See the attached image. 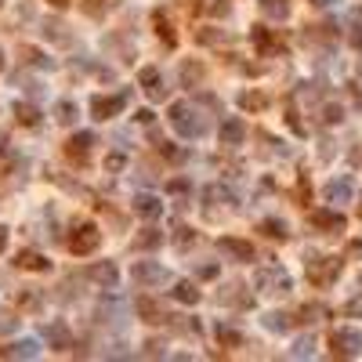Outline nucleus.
Segmentation results:
<instances>
[{"instance_id":"nucleus-1","label":"nucleus","mask_w":362,"mask_h":362,"mask_svg":"<svg viewBox=\"0 0 362 362\" xmlns=\"http://www.w3.org/2000/svg\"><path fill=\"white\" fill-rule=\"evenodd\" d=\"M167 116H170V127H174V131H178L181 138H200V134L207 131L203 116H200V113H196L188 102H174Z\"/></svg>"},{"instance_id":"nucleus-2","label":"nucleus","mask_w":362,"mask_h":362,"mask_svg":"<svg viewBox=\"0 0 362 362\" xmlns=\"http://www.w3.org/2000/svg\"><path fill=\"white\" fill-rule=\"evenodd\" d=\"M340 268H344L340 258H323V253H308V258H305V272H308V279L315 286H330L340 275Z\"/></svg>"},{"instance_id":"nucleus-3","label":"nucleus","mask_w":362,"mask_h":362,"mask_svg":"<svg viewBox=\"0 0 362 362\" xmlns=\"http://www.w3.org/2000/svg\"><path fill=\"white\" fill-rule=\"evenodd\" d=\"M253 286H258L261 293H290V275H286V268H279V265H265V268H258V275H253Z\"/></svg>"},{"instance_id":"nucleus-4","label":"nucleus","mask_w":362,"mask_h":362,"mask_svg":"<svg viewBox=\"0 0 362 362\" xmlns=\"http://www.w3.org/2000/svg\"><path fill=\"white\" fill-rule=\"evenodd\" d=\"M102 243V228L91 225V221H83L73 228V236H69V250L76 253V258H88V253H95Z\"/></svg>"},{"instance_id":"nucleus-5","label":"nucleus","mask_w":362,"mask_h":362,"mask_svg":"<svg viewBox=\"0 0 362 362\" xmlns=\"http://www.w3.org/2000/svg\"><path fill=\"white\" fill-rule=\"evenodd\" d=\"M330 348L337 358H355V355H362V333L351 326H340L330 333Z\"/></svg>"},{"instance_id":"nucleus-6","label":"nucleus","mask_w":362,"mask_h":362,"mask_svg":"<svg viewBox=\"0 0 362 362\" xmlns=\"http://www.w3.org/2000/svg\"><path fill=\"white\" fill-rule=\"evenodd\" d=\"M127 98H131V91H120V95H113V98L95 95V98H91V116H95V120H113L116 113H123Z\"/></svg>"},{"instance_id":"nucleus-7","label":"nucleus","mask_w":362,"mask_h":362,"mask_svg":"<svg viewBox=\"0 0 362 362\" xmlns=\"http://www.w3.org/2000/svg\"><path fill=\"white\" fill-rule=\"evenodd\" d=\"M131 279H134V283H141V286H160V283H167V279H170V272H167V268H160L156 261H138V265L131 268Z\"/></svg>"},{"instance_id":"nucleus-8","label":"nucleus","mask_w":362,"mask_h":362,"mask_svg":"<svg viewBox=\"0 0 362 362\" xmlns=\"http://www.w3.org/2000/svg\"><path fill=\"white\" fill-rule=\"evenodd\" d=\"M138 83L145 88V95L153 98V102H163L167 98V88H163V73L156 66H141L138 69Z\"/></svg>"},{"instance_id":"nucleus-9","label":"nucleus","mask_w":362,"mask_h":362,"mask_svg":"<svg viewBox=\"0 0 362 362\" xmlns=\"http://www.w3.org/2000/svg\"><path fill=\"white\" fill-rule=\"evenodd\" d=\"M131 210L138 218H145V221H156L160 214H163V203H160V196H153V193H138L134 200H131Z\"/></svg>"},{"instance_id":"nucleus-10","label":"nucleus","mask_w":362,"mask_h":362,"mask_svg":"<svg viewBox=\"0 0 362 362\" xmlns=\"http://www.w3.org/2000/svg\"><path fill=\"white\" fill-rule=\"evenodd\" d=\"M250 40L258 44V51H261V55H283V51H286V48H283V40L275 36L272 29H265V26H253V29H250Z\"/></svg>"},{"instance_id":"nucleus-11","label":"nucleus","mask_w":362,"mask_h":362,"mask_svg":"<svg viewBox=\"0 0 362 362\" xmlns=\"http://www.w3.org/2000/svg\"><path fill=\"white\" fill-rule=\"evenodd\" d=\"M15 268H22V272H51V261H48V253H40V250H18L15 253Z\"/></svg>"},{"instance_id":"nucleus-12","label":"nucleus","mask_w":362,"mask_h":362,"mask_svg":"<svg viewBox=\"0 0 362 362\" xmlns=\"http://www.w3.org/2000/svg\"><path fill=\"white\" fill-rule=\"evenodd\" d=\"M312 225L319 228V232H344L348 228V221H344V214H337V210H312Z\"/></svg>"},{"instance_id":"nucleus-13","label":"nucleus","mask_w":362,"mask_h":362,"mask_svg":"<svg viewBox=\"0 0 362 362\" xmlns=\"http://www.w3.org/2000/svg\"><path fill=\"white\" fill-rule=\"evenodd\" d=\"M218 138H221V145H243V141H246V123H243L239 116H228V120L218 127Z\"/></svg>"},{"instance_id":"nucleus-14","label":"nucleus","mask_w":362,"mask_h":362,"mask_svg":"<svg viewBox=\"0 0 362 362\" xmlns=\"http://www.w3.org/2000/svg\"><path fill=\"white\" fill-rule=\"evenodd\" d=\"M91 148H95V134L80 131V134H73V138L66 141V156H69V160H76V163H83V160L91 156Z\"/></svg>"},{"instance_id":"nucleus-15","label":"nucleus","mask_w":362,"mask_h":362,"mask_svg":"<svg viewBox=\"0 0 362 362\" xmlns=\"http://www.w3.org/2000/svg\"><path fill=\"white\" fill-rule=\"evenodd\" d=\"M218 250H225L228 258H236V261H253V246L246 239H232V236H221L218 239Z\"/></svg>"},{"instance_id":"nucleus-16","label":"nucleus","mask_w":362,"mask_h":362,"mask_svg":"<svg viewBox=\"0 0 362 362\" xmlns=\"http://www.w3.org/2000/svg\"><path fill=\"white\" fill-rule=\"evenodd\" d=\"M91 279H95L102 290H116V286H120V272H116L113 261H102V265L91 268Z\"/></svg>"},{"instance_id":"nucleus-17","label":"nucleus","mask_w":362,"mask_h":362,"mask_svg":"<svg viewBox=\"0 0 362 362\" xmlns=\"http://www.w3.org/2000/svg\"><path fill=\"white\" fill-rule=\"evenodd\" d=\"M351 196H355V185H351V178H333L330 185H326V200L337 207V203H351Z\"/></svg>"},{"instance_id":"nucleus-18","label":"nucleus","mask_w":362,"mask_h":362,"mask_svg":"<svg viewBox=\"0 0 362 362\" xmlns=\"http://www.w3.org/2000/svg\"><path fill=\"white\" fill-rule=\"evenodd\" d=\"M258 232H261V236H268V239H275V243H286L290 239V228H286L283 218H265L258 225Z\"/></svg>"},{"instance_id":"nucleus-19","label":"nucleus","mask_w":362,"mask_h":362,"mask_svg":"<svg viewBox=\"0 0 362 362\" xmlns=\"http://www.w3.org/2000/svg\"><path fill=\"white\" fill-rule=\"evenodd\" d=\"M4 355H11V358H36L40 344H36V340H29V337H22V340H15V344H8L4 351H0V358H4Z\"/></svg>"},{"instance_id":"nucleus-20","label":"nucleus","mask_w":362,"mask_h":362,"mask_svg":"<svg viewBox=\"0 0 362 362\" xmlns=\"http://www.w3.org/2000/svg\"><path fill=\"white\" fill-rule=\"evenodd\" d=\"M134 308H138V315L145 319V323H167V315L160 312V305L153 301V297H138Z\"/></svg>"},{"instance_id":"nucleus-21","label":"nucleus","mask_w":362,"mask_h":362,"mask_svg":"<svg viewBox=\"0 0 362 362\" xmlns=\"http://www.w3.org/2000/svg\"><path fill=\"white\" fill-rule=\"evenodd\" d=\"M265 18H275V22H286L290 18V0H261Z\"/></svg>"},{"instance_id":"nucleus-22","label":"nucleus","mask_w":362,"mask_h":362,"mask_svg":"<svg viewBox=\"0 0 362 362\" xmlns=\"http://www.w3.org/2000/svg\"><path fill=\"white\" fill-rule=\"evenodd\" d=\"M178 76H181L185 88H200V83H203V66H200V62H181Z\"/></svg>"},{"instance_id":"nucleus-23","label":"nucleus","mask_w":362,"mask_h":362,"mask_svg":"<svg viewBox=\"0 0 362 362\" xmlns=\"http://www.w3.org/2000/svg\"><path fill=\"white\" fill-rule=\"evenodd\" d=\"M160 243H163V232H160V228H141L131 246H134V250H153V246H160Z\"/></svg>"},{"instance_id":"nucleus-24","label":"nucleus","mask_w":362,"mask_h":362,"mask_svg":"<svg viewBox=\"0 0 362 362\" xmlns=\"http://www.w3.org/2000/svg\"><path fill=\"white\" fill-rule=\"evenodd\" d=\"M15 120L22 123V127H36V123H40L36 105H29V102H15Z\"/></svg>"},{"instance_id":"nucleus-25","label":"nucleus","mask_w":362,"mask_h":362,"mask_svg":"<svg viewBox=\"0 0 362 362\" xmlns=\"http://www.w3.org/2000/svg\"><path fill=\"white\" fill-rule=\"evenodd\" d=\"M214 337H218V344H225V348H239V344H243V333L232 330V326H225V323L214 326Z\"/></svg>"},{"instance_id":"nucleus-26","label":"nucleus","mask_w":362,"mask_h":362,"mask_svg":"<svg viewBox=\"0 0 362 362\" xmlns=\"http://www.w3.org/2000/svg\"><path fill=\"white\" fill-rule=\"evenodd\" d=\"M18 55H22L33 69H55V62H51L44 51H36V48H18Z\"/></svg>"},{"instance_id":"nucleus-27","label":"nucleus","mask_w":362,"mask_h":362,"mask_svg":"<svg viewBox=\"0 0 362 362\" xmlns=\"http://www.w3.org/2000/svg\"><path fill=\"white\" fill-rule=\"evenodd\" d=\"M265 105H268V98L261 91H243L239 95V109H246V113H261Z\"/></svg>"},{"instance_id":"nucleus-28","label":"nucleus","mask_w":362,"mask_h":362,"mask_svg":"<svg viewBox=\"0 0 362 362\" xmlns=\"http://www.w3.org/2000/svg\"><path fill=\"white\" fill-rule=\"evenodd\" d=\"M76 116H80V109H76L73 98H62V102L55 105V120H58V123H76Z\"/></svg>"},{"instance_id":"nucleus-29","label":"nucleus","mask_w":362,"mask_h":362,"mask_svg":"<svg viewBox=\"0 0 362 362\" xmlns=\"http://www.w3.org/2000/svg\"><path fill=\"white\" fill-rule=\"evenodd\" d=\"M200 297L203 293L196 290V283H188V279L174 286V301H181V305H200Z\"/></svg>"},{"instance_id":"nucleus-30","label":"nucleus","mask_w":362,"mask_h":362,"mask_svg":"<svg viewBox=\"0 0 362 362\" xmlns=\"http://www.w3.org/2000/svg\"><path fill=\"white\" fill-rule=\"evenodd\" d=\"M44 337L51 340V348H69V330L62 326V323H51V326L44 330Z\"/></svg>"},{"instance_id":"nucleus-31","label":"nucleus","mask_w":362,"mask_h":362,"mask_svg":"<svg viewBox=\"0 0 362 362\" xmlns=\"http://www.w3.org/2000/svg\"><path fill=\"white\" fill-rule=\"evenodd\" d=\"M153 26H156V33L163 36V44H167V48H174V44H178V36H174V29H170L167 15H160V11H156V15H153Z\"/></svg>"},{"instance_id":"nucleus-32","label":"nucleus","mask_w":362,"mask_h":362,"mask_svg":"<svg viewBox=\"0 0 362 362\" xmlns=\"http://www.w3.org/2000/svg\"><path fill=\"white\" fill-rule=\"evenodd\" d=\"M265 330H272V333H286V330H290V315H283V312H268V315H265Z\"/></svg>"},{"instance_id":"nucleus-33","label":"nucleus","mask_w":362,"mask_h":362,"mask_svg":"<svg viewBox=\"0 0 362 362\" xmlns=\"http://www.w3.org/2000/svg\"><path fill=\"white\" fill-rule=\"evenodd\" d=\"M290 355H293V358H312V355H315V340H312V337H301V340L293 344Z\"/></svg>"},{"instance_id":"nucleus-34","label":"nucleus","mask_w":362,"mask_h":362,"mask_svg":"<svg viewBox=\"0 0 362 362\" xmlns=\"http://www.w3.org/2000/svg\"><path fill=\"white\" fill-rule=\"evenodd\" d=\"M344 120V109H340V105L333 102V105H323V123H340Z\"/></svg>"},{"instance_id":"nucleus-35","label":"nucleus","mask_w":362,"mask_h":362,"mask_svg":"<svg viewBox=\"0 0 362 362\" xmlns=\"http://www.w3.org/2000/svg\"><path fill=\"white\" fill-rule=\"evenodd\" d=\"M62 29H66L62 22H44V36H51V40H62V44H69V36L62 33Z\"/></svg>"},{"instance_id":"nucleus-36","label":"nucleus","mask_w":362,"mask_h":362,"mask_svg":"<svg viewBox=\"0 0 362 362\" xmlns=\"http://www.w3.org/2000/svg\"><path fill=\"white\" fill-rule=\"evenodd\" d=\"M348 44H351L355 51H362V22H351V29H348Z\"/></svg>"},{"instance_id":"nucleus-37","label":"nucleus","mask_w":362,"mask_h":362,"mask_svg":"<svg viewBox=\"0 0 362 362\" xmlns=\"http://www.w3.org/2000/svg\"><path fill=\"white\" fill-rule=\"evenodd\" d=\"M319 315H323V305H305V308H301L305 323H319Z\"/></svg>"},{"instance_id":"nucleus-38","label":"nucleus","mask_w":362,"mask_h":362,"mask_svg":"<svg viewBox=\"0 0 362 362\" xmlns=\"http://www.w3.org/2000/svg\"><path fill=\"white\" fill-rule=\"evenodd\" d=\"M200 8H207L210 15H221V18L228 15V4H225V0H207V4H200Z\"/></svg>"},{"instance_id":"nucleus-39","label":"nucleus","mask_w":362,"mask_h":362,"mask_svg":"<svg viewBox=\"0 0 362 362\" xmlns=\"http://www.w3.org/2000/svg\"><path fill=\"white\" fill-rule=\"evenodd\" d=\"M178 246H193L196 243V232L193 228H178V239H174Z\"/></svg>"},{"instance_id":"nucleus-40","label":"nucleus","mask_w":362,"mask_h":362,"mask_svg":"<svg viewBox=\"0 0 362 362\" xmlns=\"http://www.w3.org/2000/svg\"><path fill=\"white\" fill-rule=\"evenodd\" d=\"M127 167V160L120 156V153H113V156H105V170H113V174H116V170H123Z\"/></svg>"},{"instance_id":"nucleus-41","label":"nucleus","mask_w":362,"mask_h":362,"mask_svg":"<svg viewBox=\"0 0 362 362\" xmlns=\"http://www.w3.org/2000/svg\"><path fill=\"white\" fill-rule=\"evenodd\" d=\"M188 178H174V181H167V193H188Z\"/></svg>"},{"instance_id":"nucleus-42","label":"nucleus","mask_w":362,"mask_h":362,"mask_svg":"<svg viewBox=\"0 0 362 362\" xmlns=\"http://www.w3.org/2000/svg\"><path fill=\"white\" fill-rule=\"evenodd\" d=\"M344 312H348V315H355V319L362 315V293H358V297H351V301L344 305Z\"/></svg>"},{"instance_id":"nucleus-43","label":"nucleus","mask_w":362,"mask_h":362,"mask_svg":"<svg viewBox=\"0 0 362 362\" xmlns=\"http://www.w3.org/2000/svg\"><path fill=\"white\" fill-rule=\"evenodd\" d=\"M200 275H203V279H214V275H218V265H203Z\"/></svg>"},{"instance_id":"nucleus-44","label":"nucleus","mask_w":362,"mask_h":362,"mask_svg":"<svg viewBox=\"0 0 362 362\" xmlns=\"http://www.w3.org/2000/svg\"><path fill=\"white\" fill-rule=\"evenodd\" d=\"M134 120H138V123H153V109H138Z\"/></svg>"},{"instance_id":"nucleus-45","label":"nucleus","mask_w":362,"mask_h":362,"mask_svg":"<svg viewBox=\"0 0 362 362\" xmlns=\"http://www.w3.org/2000/svg\"><path fill=\"white\" fill-rule=\"evenodd\" d=\"M351 95H355V105H362V83H348Z\"/></svg>"},{"instance_id":"nucleus-46","label":"nucleus","mask_w":362,"mask_h":362,"mask_svg":"<svg viewBox=\"0 0 362 362\" xmlns=\"http://www.w3.org/2000/svg\"><path fill=\"white\" fill-rule=\"evenodd\" d=\"M4 250H8V228L0 225V253H4Z\"/></svg>"},{"instance_id":"nucleus-47","label":"nucleus","mask_w":362,"mask_h":362,"mask_svg":"<svg viewBox=\"0 0 362 362\" xmlns=\"http://www.w3.org/2000/svg\"><path fill=\"white\" fill-rule=\"evenodd\" d=\"M48 4H51V8H58V11H62V8H69V4H73V0H48Z\"/></svg>"},{"instance_id":"nucleus-48","label":"nucleus","mask_w":362,"mask_h":362,"mask_svg":"<svg viewBox=\"0 0 362 362\" xmlns=\"http://www.w3.org/2000/svg\"><path fill=\"white\" fill-rule=\"evenodd\" d=\"M333 0H312V8H330Z\"/></svg>"},{"instance_id":"nucleus-49","label":"nucleus","mask_w":362,"mask_h":362,"mask_svg":"<svg viewBox=\"0 0 362 362\" xmlns=\"http://www.w3.org/2000/svg\"><path fill=\"white\" fill-rule=\"evenodd\" d=\"M4 148H8V138H4V134H0V153H4Z\"/></svg>"},{"instance_id":"nucleus-50","label":"nucleus","mask_w":362,"mask_h":362,"mask_svg":"<svg viewBox=\"0 0 362 362\" xmlns=\"http://www.w3.org/2000/svg\"><path fill=\"white\" fill-rule=\"evenodd\" d=\"M0 69H4V51H0Z\"/></svg>"},{"instance_id":"nucleus-51","label":"nucleus","mask_w":362,"mask_h":362,"mask_svg":"<svg viewBox=\"0 0 362 362\" xmlns=\"http://www.w3.org/2000/svg\"><path fill=\"white\" fill-rule=\"evenodd\" d=\"M0 4H4V0H0Z\"/></svg>"},{"instance_id":"nucleus-52","label":"nucleus","mask_w":362,"mask_h":362,"mask_svg":"<svg viewBox=\"0 0 362 362\" xmlns=\"http://www.w3.org/2000/svg\"><path fill=\"white\" fill-rule=\"evenodd\" d=\"M358 210H362V207H358Z\"/></svg>"}]
</instances>
